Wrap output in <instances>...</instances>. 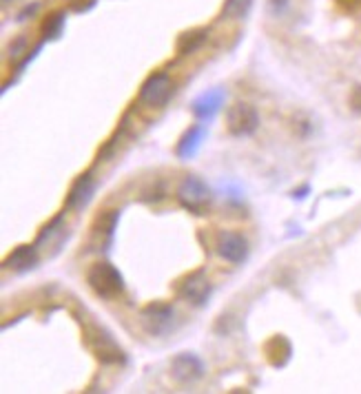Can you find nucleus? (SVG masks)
<instances>
[{"label": "nucleus", "instance_id": "obj_13", "mask_svg": "<svg viewBox=\"0 0 361 394\" xmlns=\"http://www.w3.org/2000/svg\"><path fill=\"white\" fill-rule=\"evenodd\" d=\"M204 133H206V129L204 126H193V129L191 131H186V135L182 137V140H179V144H177V155L182 157V159H186V157H191L195 151H197V146L202 144V137H204Z\"/></svg>", "mask_w": 361, "mask_h": 394}, {"label": "nucleus", "instance_id": "obj_20", "mask_svg": "<svg viewBox=\"0 0 361 394\" xmlns=\"http://www.w3.org/2000/svg\"><path fill=\"white\" fill-rule=\"evenodd\" d=\"M5 3H7V0H5Z\"/></svg>", "mask_w": 361, "mask_h": 394}, {"label": "nucleus", "instance_id": "obj_8", "mask_svg": "<svg viewBox=\"0 0 361 394\" xmlns=\"http://www.w3.org/2000/svg\"><path fill=\"white\" fill-rule=\"evenodd\" d=\"M179 295H182L188 304L204 306L206 299L211 297V284L206 279L204 270H197L195 275H191L188 279L182 284V290H179Z\"/></svg>", "mask_w": 361, "mask_h": 394}, {"label": "nucleus", "instance_id": "obj_7", "mask_svg": "<svg viewBox=\"0 0 361 394\" xmlns=\"http://www.w3.org/2000/svg\"><path fill=\"white\" fill-rule=\"evenodd\" d=\"M217 253L222 259H226L231 264H244L248 259V242L240 233L224 230L217 237Z\"/></svg>", "mask_w": 361, "mask_h": 394}, {"label": "nucleus", "instance_id": "obj_3", "mask_svg": "<svg viewBox=\"0 0 361 394\" xmlns=\"http://www.w3.org/2000/svg\"><path fill=\"white\" fill-rule=\"evenodd\" d=\"M171 93H173V80L168 78V73L160 71L144 80L142 89H140V102L146 106L160 109V106H164L168 102Z\"/></svg>", "mask_w": 361, "mask_h": 394}, {"label": "nucleus", "instance_id": "obj_12", "mask_svg": "<svg viewBox=\"0 0 361 394\" xmlns=\"http://www.w3.org/2000/svg\"><path fill=\"white\" fill-rule=\"evenodd\" d=\"M222 100H224V91H208V93L202 95V98L195 100L193 111H195L197 118H202V120H211V118H213V115L219 111Z\"/></svg>", "mask_w": 361, "mask_h": 394}, {"label": "nucleus", "instance_id": "obj_15", "mask_svg": "<svg viewBox=\"0 0 361 394\" xmlns=\"http://www.w3.org/2000/svg\"><path fill=\"white\" fill-rule=\"evenodd\" d=\"M253 0H226L224 7H222V16L224 18H244L251 12Z\"/></svg>", "mask_w": 361, "mask_h": 394}, {"label": "nucleus", "instance_id": "obj_4", "mask_svg": "<svg viewBox=\"0 0 361 394\" xmlns=\"http://www.w3.org/2000/svg\"><path fill=\"white\" fill-rule=\"evenodd\" d=\"M257 124H260V115L251 104L237 102V104H233L228 109V113H226L228 131L233 135H237V137L255 133V131H257Z\"/></svg>", "mask_w": 361, "mask_h": 394}, {"label": "nucleus", "instance_id": "obj_17", "mask_svg": "<svg viewBox=\"0 0 361 394\" xmlns=\"http://www.w3.org/2000/svg\"><path fill=\"white\" fill-rule=\"evenodd\" d=\"M266 7L273 18H284L291 9V0H269Z\"/></svg>", "mask_w": 361, "mask_h": 394}, {"label": "nucleus", "instance_id": "obj_14", "mask_svg": "<svg viewBox=\"0 0 361 394\" xmlns=\"http://www.w3.org/2000/svg\"><path fill=\"white\" fill-rule=\"evenodd\" d=\"M65 23H67V14H54V16H49L45 23H42V34H45L47 40H56L62 36V29H65Z\"/></svg>", "mask_w": 361, "mask_h": 394}, {"label": "nucleus", "instance_id": "obj_18", "mask_svg": "<svg viewBox=\"0 0 361 394\" xmlns=\"http://www.w3.org/2000/svg\"><path fill=\"white\" fill-rule=\"evenodd\" d=\"M339 5H342L344 9H348V12H359L361 0H339Z\"/></svg>", "mask_w": 361, "mask_h": 394}, {"label": "nucleus", "instance_id": "obj_6", "mask_svg": "<svg viewBox=\"0 0 361 394\" xmlns=\"http://www.w3.org/2000/svg\"><path fill=\"white\" fill-rule=\"evenodd\" d=\"M171 377L182 383V386H188V383H195L204 377V361H202L197 355L193 353H182L177 355L171 361Z\"/></svg>", "mask_w": 361, "mask_h": 394}, {"label": "nucleus", "instance_id": "obj_10", "mask_svg": "<svg viewBox=\"0 0 361 394\" xmlns=\"http://www.w3.org/2000/svg\"><path fill=\"white\" fill-rule=\"evenodd\" d=\"M93 190H95V184H93L91 173L80 175V177L76 179V184L71 186L69 195H67V206H69L71 210H82V208L91 201Z\"/></svg>", "mask_w": 361, "mask_h": 394}, {"label": "nucleus", "instance_id": "obj_9", "mask_svg": "<svg viewBox=\"0 0 361 394\" xmlns=\"http://www.w3.org/2000/svg\"><path fill=\"white\" fill-rule=\"evenodd\" d=\"M98 330V335L95 337H89V342L95 350V355H98L100 361H104V364H113V361H120L122 359V348L115 344V339L107 333V330Z\"/></svg>", "mask_w": 361, "mask_h": 394}, {"label": "nucleus", "instance_id": "obj_2", "mask_svg": "<svg viewBox=\"0 0 361 394\" xmlns=\"http://www.w3.org/2000/svg\"><path fill=\"white\" fill-rule=\"evenodd\" d=\"M140 326L151 337H164L175 328V308L168 304H148L140 313Z\"/></svg>", "mask_w": 361, "mask_h": 394}, {"label": "nucleus", "instance_id": "obj_1", "mask_svg": "<svg viewBox=\"0 0 361 394\" xmlns=\"http://www.w3.org/2000/svg\"><path fill=\"white\" fill-rule=\"evenodd\" d=\"M87 282L95 290V295H100L102 299H109V302L118 299V297L124 293V277L109 262L93 264L91 270L87 273Z\"/></svg>", "mask_w": 361, "mask_h": 394}, {"label": "nucleus", "instance_id": "obj_11", "mask_svg": "<svg viewBox=\"0 0 361 394\" xmlns=\"http://www.w3.org/2000/svg\"><path fill=\"white\" fill-rule=\"evenodd\" d=\"M5 266L9 270H16V273H25L31 270L38 266V246H18L12 255L7 257Z\"/></svg>", "mask_w": 361, "mask_h": 394}, {"label": "nucleus", "instance_id": "obj_5", "mask_svg": "<svg viewBox=\"0 0 361 394\" xmlns=\"http://www.w3.org/2000/svg\"><path fill=\"white\" fill-rule=\"evenodd\" d=\"M177 199L182 201L184 208L202 215V208L211 201V190L199 177H186L182 186L177 188Z\"/></svg>", "mask_w": 361, "mask_h": 394}, {"label": "nucleus", "instance_id": "obj_19", "mask_svg": "<svg viewBox=\"0 0 361 394\" xmlns=\"http://www.w3.org/2000/svg\"><path fill=\"white\" fill-rule=\"evenodd\" d=\"M350 102H353V109L361 111V87H357L353 91V98H350Z\"/></svg>", "mask_w": 361, "mask_h": 394}, {"label": "nucleus", "instance_id": "obj_16", "mask_svg": "<svg viewBox=\"0 0 361 394\" xmlns=\"http://www.w3.org/2000/svg\"><path fill=\"white\" fill-rule=\"evenodd\" d=\"M204 38H206V31H191V34H184L182 38H179V53H182V56L193 53L195 49L202 47Z\"/></svg>", "mask_w": 361, "mask_h": 394}]
</instances>
